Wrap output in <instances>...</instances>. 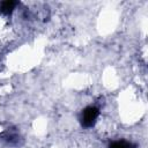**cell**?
Instances as JSON below:
<instances>
[{"label": "cell", "instance_id": "obj_1", "mask_svg": "<svg viewBox=\"0 0 148 148\" xmlns=\"http://www.w3.org/2000/svg\"><path fill=\"white\" fill-rule=\"evenodd\" d=\"M98 113H99V111L95 106L86 108L82 111V113H81V118H80L81 125L83 127H91V126H94L95 123H96V119L98 117Z\"/></svg>", "mask_w": 148, "mask_h": 148}, {"label": "cell", "instance_id": "obj_2", "mask_svg": "<svg viewBox=\"0 0 148 148\" xmlns=\"http://www.w3.org/2000/svg\"><path fill=\"white\" fill-rule=\"evenodd\" d=\"M17 5L16 1H12V0H7V1H2L0 3V12L6 14V15H9L13 9L15 8V6Z\"/></svg>", "mask_w": 148, "mask_h": 148}, {"label": "cell", "instance_id": "obj_3", "mask_svg": "<svg viewBox=\"0 0 148 148\" xmlns=\"http://www.w3.org/2000/svg\"><path fill=\"white\" fill-rule=\"evenodd\" d=\"M110 148H135V146L132 145L131 142H127V141H124V140H118V141L111 142Z\"/></svg>", "mask_w": 148, "mask_h": 148}]
</instances>
